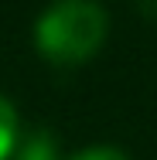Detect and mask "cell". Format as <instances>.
<instances>
[{
	"mask_svg": "<svg viewBox=\"0 0 157 160\" xmlns=\"http://www.w3.org/2000/svg\"><path fill=\"white\" fill-rule=\"evenodd\" d=\"M109 14L99 0H51L34 21V48L51 65H82L106 44Z\"/></svg>",
	"mask_w": 157,
	"mask_h": 160,
	"instance_id": "obj_1",
	"label": "cell"
},
{
	"mask_svg": "<svg viewBox=\"0 0 157 160\" xmlns=\"http://www.w3.org/2000/svg\"><path fill=\"white\" fill-rule=\"evenodd\" d=\"M21 143V129H17V109L10 99L0 96V160H14V150Z\"/></svg>",
	"mask_w": 157,
	"mask_h": 160,
	"instance_id": "obj_2",
	"label": "cell"
},
{
	"mask_svg": "<svg viewBox=\"0 0 157 160\" xmlns=\"http://www.w3.org/2000/svg\"><path fill=\"white\" fill-rule=\"evenodd\" d=\"M68 160H130L120 147H109V143H99V147H86L79 153H72Z\"/></svg>",
	"mask_w": 157,
	"mask_h": 160,
	"instance_id": "obj_3",
	"label": "cell"
},
{
	"mask_svg": "<svg viewBox=\"0 0 157 160\" xmlns=\"http://www.w3.org/2000/svg\"><path fill=\"white\" fill-rule=\"evenodd\" d=\"M137 7H140V14H144V17L157 21V0H137Z\"/></svg>",
	"mask_w": 157,
	"mask_h": 160,
	"instance_id": "obj_4",
	"label": "cell"
}]
</instances>
